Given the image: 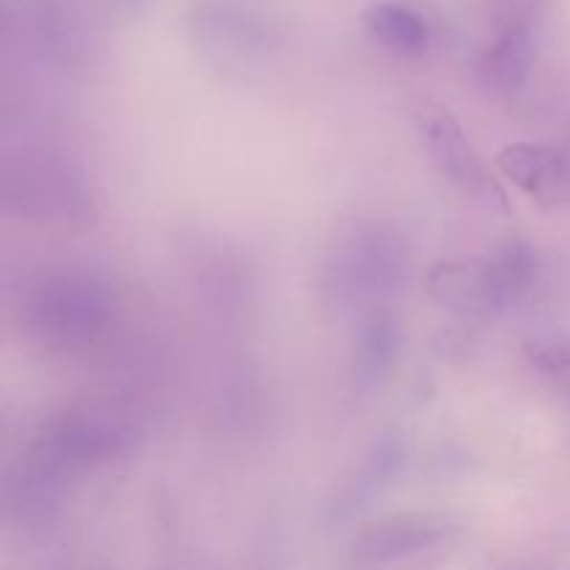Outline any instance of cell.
I'll return each instance as SVG.
<instances>
[{
	"instance_id": "6da1fadb",
	"label": "cell",
	"mask_w": 570,
	"mask_h": 570,
	"mask_svg": "<svg viewBox=\"0 0 570 570\" xmlns=\"http://www.w3.org/2000/svg\"><path fill=\"white\" fill-rule=\"evenodd\" d=\"M538 278V254L523 239H510L490 256L438 262L426 293L462 315H493L521 298Z\"/></svg>"
},
{
	"instance_id": "7a4b0ae2",
	"label": "cell",
	"mask_w": 570,
	"mask_h": 570,
	"mask_svg": "<svg viewBox=\"0 0 570 570\" xmlns=\"http://www.w3.org/2000/svg\"><path fill=\"white\" fill-rule=\"evenodd\" d=\"M109 317V289L81 271L45 273L20 301V326L39 343L59 348L92 343Z\"/></svg>"
},
{
	"instance_id": "3957f363",
	"label": "cell",
	"mask_w": 570,
	"mask_h": 570,
	"mask_svg": "<svg viewBox=\"0 0 570 570\" xmlns=\"http://www.w3.org/2000/svg\"><path fill=\"white\" fill-rule=\"evenodd\" d=\"M126 423L104 410H70L65 415L53 417L45 426V432L37 438V445L28 456V473L33 482L31 488H39L45 482V493L59 482L61 476L70 473L89 471L111 462L128 449Z\"/></svg>"
},
{
	"instance_id": "277c9868",
	"label": "cell",
	"mask_w": 570,
	"mask_h": 570,
	"mask_svg": "<svg viewBox=\"0 0 570 570\" xmlns=\"http://www.w3.org/2000/svg\"><path fill=\"white\" fill-rule=\"evenodd\" d=\"M404 262V245L395 234L376 223H354L332 239L321 278L334 298H367L393 287Z\"/></svg>"
},
{
	"instance_id": "5b68a950",
	"label": "cell",
	"mask_w": 570,
	"mask_h": 570,
	"mask_svg": "<svg viewBox=\"0 0 570 570\" xmlns=\"http://www.w3.org/2000/svg\"><path fill=\"white\" fill-rule=\"evenodd\" d=\"M415 126L417 134H421L423 150H426V156L445 181L476 198L488 209H510L504 189L490 176L468 134L462 131L460 120L449 109L426 100V104L417 106Z\"/></svg>"
},
{
	"instance_id": "8992f818",
	"label": "cell",
	"mask_w": 570,
	"mask_h": 570,
	"mask_svg": "<svg viewBox=\"0 0 570 570\" xmlns=\"http://www.w3.org/2000/svg\"><path fill=\"white\" fill-rule=\"evenodd\" d=\"M454 534V521L440 512H395L362 523L348 543L351 566H387L410 560Z\"/></svg>"
},
{
	"instance_id": "52a82bcc",
	"label": "cell",
	"mask_w": 570,
	"mask_h": 570,
	"mask_svg": "<svg viewBox=\"0 0 570 570\" xmlns=\"http://www.w3.org/2000/svg\"><path fill=\"white\" fill-rule=\"evenodd\" d=\"M534 56H538V45H534V33L527 17H507L499 39L484 50L479 70L495 92L512 95L527 87Z\"/></svg>"
},
{
	"instance_id": "ba28073f",
	"label": "cell",
	"mask_w": 570,
	"mask_h": 570,
	"mask_svg": "<svg viewBox=\"0 0 570 570\" xmlns=\"http://www.w3.org/2000/svg\"><path fill=\"white\" fill-rule=\"evenodd\" d=\"M362 28L373 42L387 48L390 53L401 59H415L429 50L432 42V28L417 14L415 9L395 0H376L362 9Z\"/></svg>"
},
{
	"instance_id": "9c48e42d",
	"label": "cell",
	"mask_w": 570,
	"mask_h": 570,
	"mask_svg": "<svg viewBox=\"0 0 570 570\" xmlns=\"http://www.w3.org/2000/svg\"><path fill=\"white\" fill-rule=\"evenodd\" d=\"M495 170L507 178V181L515 184L521 193L534 195V198H543L557 181H560L562 173V156L557 154L549 145L538 142H512L495 154L493 159Z\"/></svg>"
},
{
	"instance_id": "30bf717a",
	"label": "cell",
	"mask_w": 570,
	"mask_h": 570,
	"mask_svg": "<svg viewBox=\"0 0 570 570\" xmlns=\"http://www.w3.org/2000/svg\"><path fill=\"white\" fill-rule=\"evenodd\" d=\"M401 465H404V445L395 438L376 440L373 449L367 451L360 473L351 479V484H345L340 499L332 504V518L340 521V518H348L360 512L362 507H367V501L376 493H382L384 484L399 473Z\"/></svg>"
},
{
	"instance_id": "8fae6325",
	"label": "cell",
	"mask_w": 570,
	"mask_h": 570,
	"mask_svg": "<svg viewBox=\"0 0 570 570\" xmlns=\"http://www.w3.org/2000/svg\"><path fill=\"white\" fill-rule=\"evenodd\" d=\"M399 356V326L390 315H373L365 323L354 354V379L360 387H376Z\"/></svg>"
},
{
	"instance_id": "7c38bea8",
	"label": "cell",
	"mask_w": 570,
	"mask_h": 570,
	"mask_svg": "<svg viewBox=\"0 0 570 570\" xmlns=\"http://www.w3.org/2000/svg\"><path fill=\"white\" fill-rule=\"evenodd\" d=\"M529 365L551 376H566L570 373V337L566 334H543L523 345Z\"/></svg>"
},
{
	"instance_id": "4fadbf2b",
	"label": "cell",
	"mask_w": 570,
	"mask_h": 570,
	"mask_svg": "<svg viewBox=\"0 0 570 570\" xmlns=\"http://www.w3.org/2000/svg\"><path fill=\"white\" fill-rule=\"evenodd\" d=\"M115 3L120 6V9L131 11V9H139V3H142V0H115Z\"/></svg>"
}]
</instances>
